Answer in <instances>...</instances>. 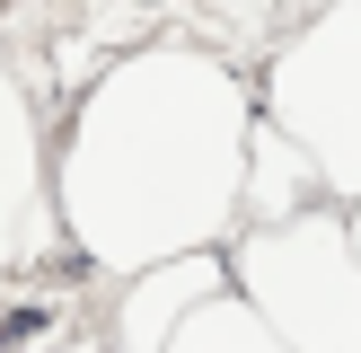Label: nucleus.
I'll return each mask as SVG.
<instances>
[{"instance_id": "1", "label": "nucleus", "mask_w": 361, "mask_h": 353, "mask_svg": "<svg viewBox=\"0 0 361 353\" xmlns=\"http://www.w3.org/2000/svg\"><path fill=\"white\" fill-rule=\"evenodd\" d=\"M256 133V88L203 35H150L80 97L53 168L62 229L106 274H150L176 256H221L238 239V176Z\"/></svg>"}, {"instance_id": "2", "label": "nucleus", "mask_w": 361, "mask_h": 353, "mask_svg": "<svg viewBox=\"0 0 361 353\" xmlns=\"http://www.w3.org/2000/svg\"><path fill=\"white\" fill-rule=\"evenodd\" d=\"M221 265L282 353H361V256L335 203L282 229H238Z\"/></svg>"}, {"instance_id": "3", "label": "nucleus", "mask_w": 361, "mask_h": 353, "mask_svg": "<svg viewBox=\"0 0 361 353\" xmlns=\"http://www.w3.org/2000/svg\"><path fill=\"white\" fill-rule=\"evenodd\" d=\"M264 124L317 168L335 212L361 203V9H317L264 53Z\"/></svg>"}, {"instance_id": "4", "label": "nucleus", "mask_w": 361, "mask_h": 353, "mask_svg": "<svg viewBox=\"0 0 361 353\" xmlns=\"http://www.w3.org/2000/svg\"><path fill=\"white\" fill-rule=\"evenodd\" d=\"M53 239V194H44V150H35V106L18 71L0 62V274L27 265Z\"/></svg>"}, {"instance_id": "5", "label": "nucleus", "mask_w": 361, "mask_h": 353, "mask_svg": "<svg viewBox=\"0 0 361 353\" xmlns=\"http://www.w3.org/2000/svg\"><path fill=\"white\" fill-rule=\"evenodd\" d=\"M229 292V265L221 256H176V265H150V274L123 282L115 318H106V345L115 353H168L176 335H185V318L203 309V300Z\"/></svg>"}, {"instance_id": "6", "label": "nucleus", "mask_w": 361, "mask_h": 353, "mask_svg": "<svg viewBox=\"0 0 361 353\" xmlns=\"http://www.w3.org/2000/svg\"><path fill=\"white\" fill-rule=\"evenodd\" d=\"M317 203H326L317 168L256 115V133H247V176H238V229H282V221H300V212H317Z\"/></svg>"}, {"instance_id": "7", "label": "nucleus", "mask_w": 361, "mask_h": 353, "mask_svg": "<svg viewBox=\"0 0 361 353\" xmlns=\"http://www.w3.org/2000/svg\"><path fill=\"white\" fill-rule=\"evenodd\" d=\"M168 353H282V345L264 335V318L247 309L238 292H221V300H203V309L185 318V335H176Z\"/></svg>"}, {"instance_id": "8", "label": "nucleus", "mask_w": 361, "mask_h": 353, "mask_svg": "<svg viewBox=\"0 0 361 353\" xmlns=\"http://www.w3.org/2000/svg\"><path fill=\"white\" fill-rule=\"evenodd\" d=\"M344 229H353V256H361V203H353V212H344Z\"/></svg>"}]
</instances>
